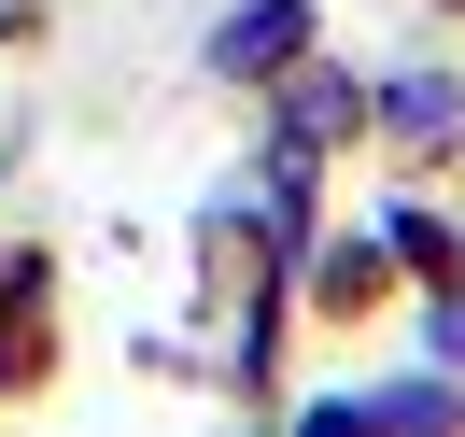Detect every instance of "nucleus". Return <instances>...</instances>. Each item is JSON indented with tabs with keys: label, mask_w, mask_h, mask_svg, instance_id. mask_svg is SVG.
<instances>
[{
	"label": "nucleus",
	"mask_w": 465,
	"mask_h": 437,
	"mask_svg": "<svg viewBox=\"0 0 465 437\" xmlns=\"http://www.w3.org/2000/svg\"><path fill=\"white\" fill-rule=\"evenodd\" d=\"M395 127H409V142H437V127H451V85H437V71H409V85H395Z\"/></svg>",
	"instance_id": "nucleus-4"
},
{
	"label": "nucleus",
	"mask_w": 465,
	"mask_h": 437,
	"mask_svg": "<svg viewBox=\"0 0 465 437\" xmlns=\"http://www.w3.org/2000/svg\"><path fill=\"white\" fill-rule=\"evenodd\" d=\"M339 127H352V85H324V71H311V85H296V142H339Z\"/></svg>",
	"instance_id": "nucleus-3"
},
{
	"label": "nucleus",
	"mask_w": 465,
	"mask_h": 437,
	"mask_svg": "<svg viewBox=\"0 0 465 437\" xmlns=\"http://www.w3.org/2000/svg\"><path fill=\"white\" fill-rule=\"evenodd\" d=\"M296 57H311V15L296 0H240L212 29V71H296Z\"/></svg>",
	"instance_id": "nucleus-1"
},
{
	"label": "nucleus",
	"mask_w": 465,
	"mask_h": 437,
	"mask_svg": "<svg viewBox=\"0 0 465 437\" xmlns=\"http://www.w3.org/2000/svg\"><path fill=\"white\" fill-rule=\"evenodd\" d=\"M29 311H43V268H0V367H29Z\"/></svg>",
	"instance_id": "nucleus-2"
}]
</instances>
